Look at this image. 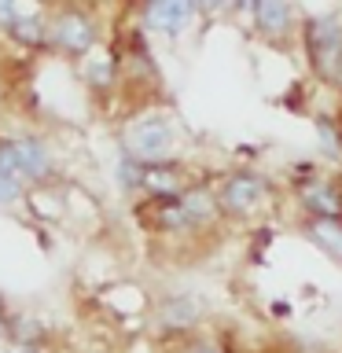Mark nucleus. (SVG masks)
Instances as JSON below:
<instances>
[{
  "label": "nucleus",
  "instance_id": "nucleus-4",
  "mask_svg": "<svg viewBox=\"0 0 342 353\" xmlns=\"http://www.w3.org/2000/svg\"><path fill=\"white\" fill-rule=\"evenodd\" d=\"M272 184L258 173H232L225 184H221V195H217V210H225L232 217H247L254 214L265 199H269Z\"/></svg>",
  "mask_w": 342,
  "mask_h": 353
},
{
  "label": "nucleus",
  "instance_id": "nucleus-1",
  "mask_svg": "<svg viewBox=\"0 0 342 353\" xmlns=\"http://www.w3.org/2000/svg\"><path fill=\"white\" fill-rule=\"evenodd\" d=\"M55 170L48 143L37 137H11L0 140V173L15 176L19 184H41Z\"/></svg>",
  "mask_w": 342,
  "mask_h": 353
},
{
  "label": "nucleus",
  "instance_id": "nucleus-10",
  "mask_svg": "<svg viewBox=\"0 0 342 353\" xmlns=\"http://www.w3.org/2000/svg\"><path fill=\"white\" fill-rule=\"evenodd\" d=\"M199 320V302L195 298H165L162 302V324L170 331H184Z\"/></svg>",
  "mask_w": 342,
  "mask_h": 353
},
{
  "label": "nucleus",
  "instance_id": "nucleus-6",
  "mask_svg": "<svg viewBox=\"0 0 342 353\" xmlns=\"http://www.w3.org/2000/svg\"><path fill=\"white\" fill-rule=\"evenodd\" d=\"M298 203L309 217L342 221V188L335 181H305L298 188Z\"/></svg>",
  "mask_w": 342,
  "mask_h": 353
},
{
  "label": "nucleus",
  "instance_id": "nucleus-15",
  "mask_svg": "<svg viewBox=\"0 0 342 353\" xmlns=\"http://www.w3.org/2000/svg\"><path fill=\"white\" fill-rule=\"evenodd\" d=\"M4 353H41V350L33 346V342H15V346H8Z\"/></svg>",
  "mask_w": 342,
  "mask_h": 353
},
{
  "label": "nucleus",
  "instance_id": "nucleus-2",
  "mask_svg": "<svg viewBox=\"0 0 342 353\" xmlns=\"http://www.w3.org/2000/svg\"><path fill=\"white\" fill-rule=\"evenodd\" d=\"M173 148H177V132L159 114L132 121L125 132V154H132L140 162H165V159H173Z\"/></svg>",
  "mask_w": 342,
  "mask_h": 353
},
{
  "label": "nucleus",
  "instance_id": "nucleus-16",
  "mask_svg": "<svg viewBox=\"0 0 342 353\" xmlns=\"http://www.w3.org/2000/svg\"><path fill=\"white\" fill-rule=\"evenodd\" d=\"M0 335H4V331H0Z\"/></svg>",
  "mask_w": 342,
  "mask_h": 353
},
{
  "label": "nucleus",
  "instance_id": "nucleus-14",
  "mask_svg": "<svg viewBox=\"0 0 342 353\" xmlns=\"http://www.w3.org/2000/svg\"><path fill=\"white\" fill-rule=\"evenodd\" d=\"M184 353H225V350H221L214 339H199V342H192V346H188Z\"/></svg>",
  "mask_w": 342,
  "mask_h": 353
},
{
  "label": "nucleus",
  "instance_id": "nucleus-8",
  "mask_svg": "<svg viewBox=\"0 0 342 353\" xmlns=\"http://www.w3.org/2000/svg\"><path fill=\"white\" fill-rule=\"evenodd\" d=\"M250 11L265 37H283L291 30V0H250Z\"/></svg>",
  "mask_w": 342,
  "mask_h": 353
},
{
  "label": "nucleus",
  "instance_id": "nucleus-9",
  "mask_svg": "<svg viewBox=\"0 0 342 353\" xmlns=\"http://www.w3.org/2000/svg\"><path fill=\"white\" fill-rule=\"evenodd\" d=\"M302 232L328 254L331 261L342 265V221H324V217H305Z\"/></svg>",
  "mask_w": 342,
  "mask_h": 353
},
{
  "label": "nucleus",
  "instance_id": "nucleus-5",
  "mask_svg": "<svg viewBox=\"0 0 342 353\" xmlns=\"http://www.w3.org/2000/svg\"><path fill=\"white\" fill-rule=\"evenodd\" d=\"M48 37H52L55 48H63L70 55H85L96 44V26H92V19H88L85 11L70 8V11H59V15H55Z\"/></svg>",
  "mask_w": 342,
  "mask_h": 353
},
{
  "label": "nucleus",
  "instance_id": "nucleus-3",
  "mask_svg": "<svg viewBox=\"0 0 342 353\" xmlns=\"http://www.w3.org/2000/svg\"><path fill=\"white\" fill-rule=\"evenodd\" d=\"M305 44H309V59L324 77L342 74V26L339 19H313L305 26Z\"/></svg>",
  "mask_w": 342,
  "mask_h": 353
},
{
  "label": "nucleus",
  "instance_id": "nucleus-7",
  "mask_svg": "<svg viewBox=\"0 0 342 353\" xmlns=\"http://www.w3.org/2000/svg\"><path fill=\"white\" fill-rule=\"evenodd\" d=\"M195 15V0H148V22L165 37H181Z\"/></svg>",
  "mask_w": 342,
  "mask_h": 353
},
{
  "label": "nucleus",
  "instance_id": "nucleus-11",
  "mask_svg": "<svg viewBox=\"0 0 342 353\" xmlns=\"http://www.w3.org/2000/svg\"><path fill=\"white\" fill-rule=\"evenodd\" d=\"M8 33H11V37H19V41H26V44H41L44 37H48L41 15H19V11L8 22Z\"/></svg>",
  "mask_w": 342,
  "mask_h": 353
},
{
  "label": "nucleus",
  "instance_id": "nucleus-12",
  "mask_svg": "<svg viewBox=\"0 0 342 353\" xmlns=\"http://www.w3.org/2000/svg\"><path fill=\"white\" fill-rule=\"evenodd\" d=\"M320 148H324L328 159H342V137H339V129L331 125V121H320Z\"/></svg>",
  "mask_w": 342,
  "mask_h": 353
},
{
  "label": "nucleus",
  "instance_id": "nucleus-13",
  "mask_svg": "<svg viewBox=\"0 0 342 353\" xmlns=\"http://www.w3.org/2000/svg\"><path fill=\"white\" fill-rule=\"evenodd\" d=\"M22 199V184L15 181V176L0 173V210H11Z\"/></svg>",
  "mask_w": 342,
  "mask_h": 353
}]
</instances>
